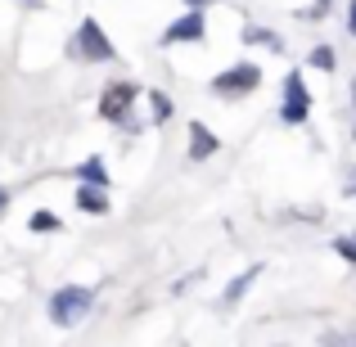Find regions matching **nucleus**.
Listing matches in <instances>:
<instances>
[{
  "label": "nucleus",
  "instance_id": "f257e3e1",
  "mask_svg": "<svg viewBox=\"0 0 356 347\" xmlns=\"http://www.w3.org/2000/svg\"><path fill=\"white\" fill-rule=\"evenodd\" d=\"M68 54L72 59H86V63H108L113 59V41L104 36V27H99L95 18H86V23L77 27V36H72Z\"/></svg>",
  "mask_w": 356,
  "mask_h": 347
},
{
  "label": "nucleus",
  "instance_id": "f03ea898",
  "mask_svg": "<svg viewBox=\"0 0 356 347\" xmlns=\"http://www.w3.org/2000/svg\"><path fill=\"white\" fill-rule=\"evenodd\" d=\"M90 302H95V293H90V289L68 284V289H59V293L50 298V321L54 325H77L81 316L90 312Z\"/></svg>",
  "mask_w": 356,
  "mask_h": 347
},
{
  "label": "nucleus",
  "instance_id": "7ed1b4c3",
  "mask_svg": "<svg viewBox=\"0 0 356 347\" xmlns=\"http://www.w3.org/2000/svg\"><path fill=\"white\" fill-rule=\"evenodd\" d=\"M257 86H261V68L257 63H239V68L212 77V90H217L221 99H239V95H248V90H257Z\"/></svg>",
  "mask_w": 356,
  "mask_h": 347
},
{
  "label": "nucleus",
  "instance_id": "20e7f679",
  "mask_svg": "<svg viewBox=\"0 0 356 347\" xmlns=\"http://www.w3.org/2000/svg\"><path fill=\"white\" fill-rule=\"evenodd\" d=\"M312 113V95H307L302 86V72H289L284 77V104H280V118L289 122V127H298V122H307Z\"/></svg>",
  "mask_w": 356,
  "mask_h": 347
},
{
  "label": "nucleus",
  "instance_id": "39448f33",
  "mask_svg": "<svg viewBox=\"0 0 356 347\" xmlns=\"http://www.w3.org/2000/svg\"><path fill=\"white\" fill-rule=\"evenodd\" d=\"M136 95H140V90L131 86V81H113V86L99 95V113H104V122H127L131 104H136Z\"/></svg>",
  "mask_w": 356,
  "mask_h": 347
},
{
  "label": "nucleus",
  "instance_id": "423d86ee",
  "mask_svg": "<svg viewBox=\"0 0 356 347\" xmlns=\"http://www.w3.org/2000/svg\"><path fill=\"white\" fill-rule=\"evenodd\" d=\"M176 41H203V14L199 9L185 14V18H176V23L163 32V45H176Z\"/></svg>",
  "mask_w": 356,
  "mask_h": 347
},
{
  "label": "nucleus",
  "instance_id": "0eeeda50",
  "mask_svg": "<svg viewBox=\"0 0 356 347\" xmlns=\"http://www.w3.org/2000/svg\"><path fill=\"white\" fill-rule=\"evenodd\" d=\"M217 154V136H212L203 122H190V158L194 163H203V158Z\"/></svg>",
  "mask_w": 356,
  "mask_h": 347
},
{
  "label": "nucleus",
  "instance_id": "6e6552de",
  "mask_svg": "<svg viewBox=\"0 0 356 347\" xmlns=\"http://www.w3.org/2000/svg\"><path fill=\"white\" fill-rule=\"evenodd\" d=\"M77 208L81 212H90V217H99V212H108V194L104 190H99V185H81V190H77Z\"/></svg>",
  "mask_w": 356,
  "mask_h": 347
},
{
  "label": "nucleus",
  "instance_id": "1a4fd4ad",
  "mask_svg": "<svg viewBox=\"0 0 356 347\" xmlns=\"http://www.w3.org/2000/svg\"><path fill=\"white\" fill-rule=\"evenodd\" d=\"M257 275H261V266H248V271H243V275H235V280H230V289H226V298H221V302H226V307H235L239 298L248 293V284H252V280H257Z\"/></svg>",
  "mask_w": 356,
  "mask_h": 347
},
{
  "label": "nucleus",
  "instance_id": "9d476101",
  "mask_svg": "<svg viewBox=\"0 0 356 347\" xmlns=\"http://www.w3.org/2000/svg\"><path fill=\"white\" fill-rule=\"evenodd\" d=\"M270 45V50H284V41H280L275 32H266V27H243V45Z\"/></svg>",
  "mask_w": 356,
  "mask_h": 347
},
{
  "label": "nucleus",
  "instance_id": "9b49d317",
  "mask_svg": "<svg viewBox=\"0 0 356 347\" xmlns=\"http://www.w3.org/2000/svg\"><path fill=\"white\" fill-rule=\"evenodd\" d=\"M77 176H81V181H90V185H108V172H104L99 158H86V163L77 167Z\"/></svg>",
  "mask_w": 356,
  "mask_h": 347
},
{
  "label": "nucleus",
  "instance_id": "f8f14e48",
  "mask_svg": "<svg viewBox=\"0 0 356 347\" xmlns=\"http://www.w3.org/2000/svg\"><path fill=\"white\" fill-rule=\"evenodd\" d=\"M307 63H312V68H321V72H334V50H330V45H316V50L307 54Z\"/></svg>",
  "mask_w": 356,
  "mask_h": 347
},
{
  "label": "nucleus",
  "instance_id": "ddd939ff",
  "mask_svg": "<svg viewBox=\"0 0 356 347\" xmlns=\"http://www.w3.org/2000/svg\"><path fill=\"white\" fill-rule=\"evenodd\" d=\"M149 99H154V118L163 122V118H172V104H167V95L163 90H149Z\"/></svg>",
  "mask_w": 356,
  "mask_h": 347
},
{
  "label": "nucleus",
  "instance_id": "4468645a",
  "mask_svg": "<svg viewBox=\"0 0 356 347\" xmlns=\"http://www.w3.org/2000/svg\"><path fill=\"white\" fill-rule=\"evenodd\" d=\"M334 248H339L348 261H356V234H339V239H334Z\"/></svg>",
  "mask_w": 356,
  "mask_h": 347
},
{
  "label": "nucleus",
  "instance_id": "2eb2a0df",
  "mask_svg": "<svg viewBox=\"0 0 356 347\" xmlns=\"http://www.w3.org/2000/svg\"><path fill=\"white\" fill-rule=\"evenodd\" d=\"M32 230H59V221H54L50 212H36V217H32Z\"/></svg>",
  "mask_w": 356,
  "mask_h": 347
},
{
  "label": "nucleus",
  "instance_id": "dca6fc26",
  "mask_svg": "<svg viewBox=\"0 0 356 347\" xmlns=\"http://www.w3.org/2000/svg\"><path fill=\"white\" fill-rule=\"evenodd\" d=\"M330 5H334V0H316L312 9H302V18H325V14H330Z\"/></svg>",
  "mask_w": 356,
  "mask_h": 347
},
{
  "label": "nucleus",
  "instance_id": "f3484780",
  "mask_svg": "<svg viewBox=\"0 0 356 347\" xmlns=\"http://www.w3.org/2000/svg\"><path fill=\"white\" fill-rule=\"evenodd\" d=\"M348 32L356 36V0H352V5H348Z\"/></svg>",
  "mask_w": 356,
  "mask_h": 347
},
{
  "label": "nucleus",
  "instance_id": "a211bd4d",
  "mask_svg": "<svg viewBox=\"0 0 356 347\" xmlns=\"http://www.w3.org/2000/svg\"><path fill=\"white\" fill-rule=\"evenodd\" d=\"M343 194H356V176H352V181H348V185H343Z\"/></svg>",
  "mask_w": 356,
  "mask_h": 347
},
{
  "label": "nucleus",
  "instance_id": "6ab92c4d",
  "mask_svg": "<svg viewBox=\"0 0 356 347\" xmlns=\"http://www.w3.org/2000/svg\"><path fill=\"white\" fill-rule=\"evenodd\" d=\"M5 203H9V190H0V212H5Z\"/></svg>",
  "mask_w": 356,
  "mask_h": 347
},
{
  "label": "nucleus",
  "instance_id": "aec40b11",
  "mask_svg": "<svg viewBox=\"0 0 356 347\" xmlns=\"http://www.w3.org/2000/svg\"><path fill=\"white\" fill-rule=\"evenodd\" d=\"M185 5H194V9H199V5H208V0H185Z\"/></svg>",
  "mask_w": 356,
  "mask_h": 347
},
{
  "label": "nucleus",
  "instance_id": "412c9836",
  "mask_svg": "<svg viewBox=\"0 0 356 347\" xmlns=\"http://www.w3.org/2000/svg\"><path fill=\"white\" fill-rule=\"evenodd\" d=\"M27 5H41V0H27Z\"/></svg>",
  "mask_w": 356,
  "mask_h": 347
},
{
  "label": "nucleus",
  "instance_id": "4be33fe9",
  "mask_svg": "<svg viewBox=\"0 0 356 347\" xmlns=\"http://www.w3.org/2000/svg\"><path fill=\"white\" fill-rule=\"evenodd\" d=\"M352 118H356V108H352Z\"/></svg>",
  "mask_w": 356,
  "mask_h": 347
}]
</instances>
